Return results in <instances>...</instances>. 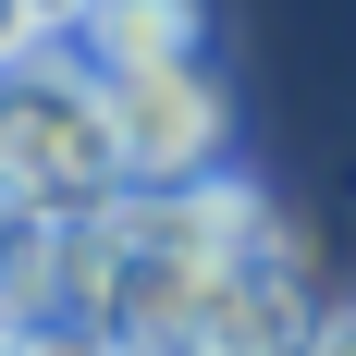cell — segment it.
<instances>
[{"label": "cell", "mask_w": 356, "mask_h": 356, "mask_svg": "<svg viewBox=\"0 0 356 356\" xmlns=\"http://www.w3.org/2000/svg\"><path fill=\"white\" fill-rule=\"evenodd\" d=\"M13 197L37 221H99L136 197L123 136H111V74L86 49H37L13 74Z\"/></svg>", "instance_id": "1"}, {"label": "cell", "mask_w": 356, "mask_h": 356, "mask_svg": "<svg viewBox=\"0 0 356 356\" xmlns=\"http://www.w3.org/2000/svg\"><path fill=\"white\" fill-rule=\"evenodd\" d=\"M307 356H356V307H332V320H320V344H307Z\"/></svg>", "instance_id": "6"}, {"label": "cell", "mask_w": 356, "mask_h": 356, "mask_svg": "<svg viewBox=\"0 0 356 356\" xmlns=\"http://www.w3.org/2000/svg\"><path fill=\"white\" fill-rule=\"evenodd\" d=\"M25 13H37V37H49V49H62V37L86 25V13H99V0H25Z\"/></svg>", "instance_id": "5"}, {"label": "cell", "mask_w": 356, "mask_h": 356, "mask_svg": "<svg viewBox=\"0 0 356 356\" xmlns=\"http://www.w3.org/2000/svg\"><path fill=\"white\" fill-rule=\"evenodd\" d=\"M111 136H123L136 184H197V172H221L234 99L209 62H147V74H111Z\"/></svg>", "instance_id": "2"}, {"label": "cell", "mask_w": 356, "mask_h": 356, "mask_svg": "<svg viewBox=\"0 0 356 356\" xmlns=\"http://www.w3.org/2000/svg\"><path fill=\"white\" fill-rule=\"evenodd\" d=\"M62 49H86L99 74H147V62H197L209 49V13L197 0H99L86 25L62 37Z\"/></svg>", "instance_id": "3"}, {"label": "cell", "mask_w": 356, "mask_h": 356, "mask_svg": "<svg viewBox=\"0 0 356 356\" xmlns=\"http://www.w3.org/2000/svg\"><path fill=\"white\" fill-rule=\"evenodd\" d=\"M37 49H49V37H37V13H25V0H0V74H25Z\"/></svg>", "instance_id": "4"}, {"label": "cell", "mask_w": 356, "mask_h": 356, "mask_svg": "<svg viewBox=\"0 0 356 356\" xmlns=\"http://www.w3.org/2000/svg\"><path fill=\"white\" fill-rule=\"evenodd\" d=\"M0 184H13V74H0Z\"/></svg>", "instance_id": "7"}]
</instances>
